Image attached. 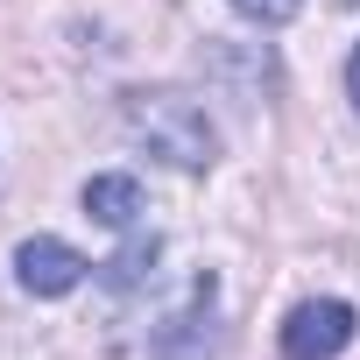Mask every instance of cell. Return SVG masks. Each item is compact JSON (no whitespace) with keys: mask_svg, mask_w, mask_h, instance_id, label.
Returning a JSON list of instances; mask_svg holds the SVG:
<instances>
[{"mask_svg":"<svg viewBox=\"0 0 360 360\" xmlns=\"http://www.w3.org/2000/svg\"><path fill=\"white\" fill-rule=\"evenodd\" d=\"M85 219L113 226V233H134L141 226V184L127 169H106V176H85Z\"/></svg>","mask_w":360,"mask_h":360,"instance_id":"4","label":"cell"},{"mask_svg":"<svg viewBox=\"0 0 360 360\" xmlns=\"http://www.w3.org/2000/svg\"><path fill=\"white\" fill-rule=\"evenodd\" d=\"M233 15H248L255 29H283L304 15V0H233Z\"/></svg>","mask_w":360,"mask_h":360,"instance_id":"6","label":"cell"},{"mask_svg":"<svg viewBox=\"0 0 360 360\" xmlns=\"http://www.w3.org/2000/svg\"><path fill=\"white\" fill-rule=\"evenodd\" d=\"M346 99H353V113H360V50H353V64H346Z\"/></svg>","mask_w":360,"mask_h":360,"instance_id":"7","label":"cell"},{"mask_svg":"<svg viewBox=\"0 0 360 360\" xmlns=\"http://www.w3.org/2000/svg\"><path fill=\"white\" fill-rule=\"evenodd\" d=\"M155 255H162V240L134 226V233H127V248H120L113 262H99V276H106V290H134V283H141V276L155 269Z\"/></svg>","mask_w":360,"mask_h":360,"instance_id":"5","label":"cell"},{"mask_svg":"<svg viewBox=\"0 0 360 360\" xmlns=\"http://www.w3.org/2000/svg\"><path fill=\"white\" fill-rule=\"evenodd\" d=\"M346 8H353V0H346Z\"/></svg>","mask_w":360,"mask_h":360,"instance_id":"8","label":"cell"},{"mask_svg":"<svg viewBox=\"0 0 360 360\" xmlns=\"http://www.w3.org/2000/svg\"><path fill=\"white\" fill-rule=\"evenodd\" d=\"M353 332H360V318L346 297H311L283 318V360H339L353 346Z\"/></svg>","mask_w":360,"mask_h":360,"instance_id":"2","label":"cell"},{"mask_svg":"<svg viewBox=\"0 0 360 360\" xmlns=\"http://www.w3.org/2000/svg\"><path fill=\"white\" fill-rule=\"evenodd\" d=\"M127 134H134L155 162L184 169V176H205L212 155H219V134H212L205 106H198L191 92H169V85H155V92H127Z\"/></svg>","mask_w":360,"mask_h":360,"instance_id":"1","label":"cell"},{"mask_svg":"<svg viewBox=\"0 0 360 360\" xmlns=\"http://www.w3.org/2000/svg\"><path fill=\"white\" fill-rule=\"evenodd\" d=\"M85 255L71 248V240H57V233H36V240H22L15 248V283L29 290V297H71L78 283H85Z\"/></svg>","mask_w":360,"mask_h":360,"instance_id":"3","label":"cell"}]
</instances>
